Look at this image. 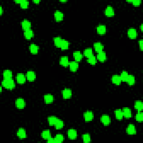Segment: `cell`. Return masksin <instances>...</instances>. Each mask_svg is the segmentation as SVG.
<instances>
[{"mask_svg": "<svg viewBox=\"0 0 143 143\" xmlns=\"http://www.w3.org/2000/svg\"><path fill=\"white\" fill-rule=\"evenodd\" d=\"M20 5L21 8H23V9H26V8L28 7L29 2L28 1H25V0H22V1H21V2Z\"/></svg>", "mask_w": 143, "mask_h": 143, "instance_id": "ab89813d", "label": "cell"}, {"mask_svg": "<svg viewBox=\"0 0 143 143\" xmlns=\"http://www.w3.org/2000/svg\"><path fill=\"white\" fill-rule=\"evenodd\" d=\"M140 28H141V31H143V25H141V26H140Z\"/></svg>", "mask_w": 143, "mask_h": 143, "instance_id": "7dc6e473", "label": "cell"}, {"mask_svg": "<svg viewBox=\"0 0 143 143\" xmlns=\"http://www.w3.org/2000/svg\"><path fill=\"white\" fill-rule=\"evenodd\" d=\"M33 2H34L35 3H37H37H40V1H34Z\"/></svg>", "mask_w": 143, "mask_h": 143, "instance_id": "bcb514c9", "label": "cell"}, {"mask_svg": "<svg viewBox=\"0 0 143 143\" xmlns=\"http://www.w3.org/2000/svg\"><path fill=\"white\" fill-rule=\"evenodd\" d=\"M82 139L84 143H89L91 142V136L88 134H85L82 135Z\"/></svg>", "mask_w": 143, "mask_h": 143, "instance_id": "74e56055", "label": "cell"}, {"mask_svg": "<svg viewBox=\"0 0 143 143\" xmlns=\"http://www.w3.org/2000/svg\"><path fill=\"white\" fill-rule=\"evenodd\" d=\"M73 57L75 59L76 61H80L82 59V54L79 51H76L73 53Z\"/></svg>", "mask_w": 143, "mask_h": 143, "instance_id": "d4e9b609", "label": "cell"}, {"mask_svg": "<svg viewBox=\"0 0 143 143\" xmlns=\"http://www.w3.org/2000/svg\"><path fill=\"white\" fill-rule=\"evenodd\" d=\"M129 74H128V73L126 71H123L122 73H121L120 76V78H121V80L123 82H126L128 76H129Z\"/></svg>", "mask_w": 143, "mask_h": 143, "instance_id": "d590c367", "label": "cell"}, {"mask_svg": "<svg viewBox=\"0 0 143 143\" xmlns=\"http://www.w3.org/2000/svg\"><path fill=\"white\" fill-rule=\"evenodd\" d=\"M115 114L117 119H118V120H122L123 117V112L122 110H116L115 111Z\"/></svg>", "mask_w": 143, "mask_h": 143, "instance_id": "4dcf8cb0", "label": "cell"}, {"mask_svg": "<svg viewBox=\"0 0 143 143\" xmlns=\"http://www.w3.org/2000/svg\"><path fill=\"white\" fill-rule=\"evenodd\" d=\"M135 108L139 112L142 111L143 109V102L140 101H137L135 103Z\"/></svg>", "mask_w": 143, "mask_h": 143, "instance_id": "83f0119b", "label": "cell"}, {"mask_svg": "<svg viewBox=\"0 0 143 143\" xmlns=\"http://www.w3.org/2000/svg\"><path fill=\"white\" fill-rule=\"evenodd\" d=\"M101 121L102 123L105 126L108 125L111 123L110 117L109 116H108V115H102L101 117Z\"/></svg>", "mask_w": 143, "mask_h": 143, "instance_id": "3957f363", "label": "cell"}, {"mask_svg": "<svg viewBox=\"0 0 143 143\" xmlns=\"http://www.w3.org/2000/svg\"><path fill=\"white\" fill-rule=\"evenodd\" d=\"M63 39L60 37H56L54 39V45L58 48H61V42H62Z\"/></svg>", "mask_w": 143, "mask_h": 143, "instance_id": "f546056e", "label": "cell"}, {"mask_svg": "<svg viewBox=\"0 0 143 143\" xmlns=\"http://www.w3.org/2000/svg\"><path fill=\"white\" fill-rule=\"evenodd\" d=\"M41 136L44 139L48 140L49 138H50L51 137V133L49 130H45V131H42L41 133Z\"/></svg>", "mask_w": 143, "mask_h": 143, "instance_id": "1f68e13d", "label": "cell"}, {"mask_svg": "<svg viewBox=\"0 0 143 143\" xmlns=\"http://www.w3.org/2000/svg\"><path fill=\"white\" fill-rule=\"evenodd\" d=\"M130 86H133L135 83V77L133 75H129L126 81Z\"/></svg>", "mask_w": 143, "mask_h": 143, "instance_id": "484cf974", "label": "cell"}, {"mask_svg": "<svg viewBox=\"0 0 143 143\" xmlns=\"http://www.w3.org/2000/svg\"><path fill=\"white\" fill-rule=\"evenodd\" d=\"M21 26H22V29L24 30L25 31L27 30L30 29L31 24V22L27 20H24L22 21L21 22Z\"/></svg>", "mask_w": 143, "mask_h": 143, "instance_id": "8992f818", "label": "cell"}, {"mask_svg": "<svg viewBox=\"0 0 143 143\" xmlns=\"http://www.w3.org/2000/svg\"><path fill=\"white\" fill-rule=\"evenodd\" d=\"M142 1L140 0H134V1H133L132 2V3L133 4L134 6H139L140 5Z\"/></svg>", "mask_w": 143, "mask_h": 143, "instance_id": "b9f144b4", "label": "cell"}, {"mask_svg": "<svg viewBox=\"0 0 143 143\" xmlns=\"http://www.w3.org/2000/svg\"><path fill=\"white\" fill-rule=\"evenodd\" d=\"M123 112V116L125 117L126 118H130L132 116V112L130 109L128 108H125L122 110Z\"/></svg>", "mask_w": 143, "mask_h": 143, "instance_id": "cb8c5ba5", "label": "cell"}, {"mask_svg": "<svg viewBox=\"0 0 143 143\" xmlns=\"http://www.w3.org/2000/svg\"><path fill=\"white\" fill-rule=\"evenodd\" d=\"M48 143H55V139L50 137V138H49L48 139Z\"/></svg>", "mask_w": 143, "mask_h": 143, "instance_id": "7bdbcfd3", "label": "cell"}, {"mask_svg": "<svg viewBox=\"0 0 143 143\" xmlns=\"http://www.w3.org/2000/svg\"><path fill=\"white\" fill-rule=\"evenodd\" d=\"M63 97L64 99H68L72 96V91L70 89L65 88L62 91Z\"/></svg>", "mask_w": 143, "mask_h": 143, "instance_id": "7c38bea8", "label": "cell"}, {"mask_svg": "<svg viewBox=\"0 0 143 143\" xmlns=\"http://www.w3.org/2000/svg\"><path fill=\"white\" fill-rule=\"evenodd\" d=\"M24 37L27 40L31 39L34 37V33L31 29L24 31Z\"/></svg>", "mask_w": 143, "mask_h": 143, "instance_id": "44dd1931", "label": "cell"}, {"mask_svg": "<svg viewBox=\"0 0 143 143\" xmlns=\"http://www.w3.org/2000/svg\"><path fill=\"white\" fill-rule=\"evenodd\" d=\"M97 31L100 35H103L106 32V27L104 25H100L97 27Z\"/></svg>", "mask_w": 143, "mask_h": 143, "instance_id": "ffe728a7", "label": "cell"}, {"mask_svg": "<svg viewBox=\"0 0 143 143\" xmlns=\"http://www.w3.org/2000/svg\"><path fill=\"white\" fill-rule=\"evenodd\" d=\"M87 61H88V63L91 65H95L97 63L96 58L95 56H93V55H92L91 57L88 58Z\"/></svg>", "mask_w": 143, "mask_h": 143, "instance_id": "836d02e7", "label": "cell"}, {"mask_svg": "<svg viewBox=\"0 0 143 143\" xmlns=\"http://www.w3.org/2000/svg\"><path fill=\"white\" fill-rule=\"evenodd\" d=\"M136 120L138 122H142L143 120V114L142 112H139L136 115Z\"/></svg>", "mask_w": 143, "mask_h": 143, "instance_id": "60d3db41", "label": "cell"}, {"mask_svg": "<svg viewBox=\"0 0 143 143\" xmlns=\"http://www.w3.org/2000/svg\"><path fill=\"white\" fill-rule=\"evenodd\" d=\"M111 81H112V82L116 85L120 84L121 82H122V81H121V80L120 76L118 75L113 76L112 77Z\"/></svg>", "mask_w": 143, "mask_h": 143, "instance_id": "e0dca14e", "label": "cell"}, {"mask_svg": "<svg viewBox=\"0 0 143 143\" xmlns=\"http://www.w3.org/2000/svg\"><path fill=\"white\" fill-rule=\"evenodd\" d=\"M3 76L4 79H11L12 77V73L10 70H5L3 71Z\"/></svg>", "mask_w": 143, "mask_h": 143, "instance_id": "4316f807", "label": "cell"}, {"mask_svg": "<svg viewBox=\"0 0 143 143\" xmlns=\"http://www.w3.org/2000/svg\"><path fill=\"white\" fill-rule=\"evenodd\" d=\"M58 120V119L57 117H55V116L49 117L48 119L49 124L51 126L55 125V124L56 123Z\"/></svg>", "mask_w": 143, "mask_h": 143, "instance_id": "f1b7e54d", "label": "cell"}, {"mask_svg": "<svg viewBox=\"0 0 143 143\" xmlns=\"http://www.w3.org/2000/svg\"><path fill=\"white\" fill-rule=\"evenodd\" d=\"M29 49L32 54H37L39 51V46L36 44H31L29 46Z\"/></svg>", "mask_w": 143, "mask_h": 143, "instance_id": "d6986e66", "label": "cell"}, {"mask_svg": "<svg viewBox=\"0 0 143 143\" xmlns=\"http://www.w3.org/2000/svg\"><path fill=\"white\" fill-rule=\"evenodd\" d=\"M70 70L72 72H76L79 67L78 63L77 61H71L69 64Z\"/></svg>", "mask_w": 143, "mask_h": 143, "instance_id": "ac0fdd59", "label": "cell"}, {"mask_svg": "<svg viewBox=\"0 0 143 143\" xmlns=\"http://www.w3.org/2000/svg\"><path fill=\"white\" fill-rule=\"evenodd\" d=\"M54 139L55 143H61L64 140V136L61 134H57Z\"/></svg>", "mask_w": 143, "mask_h": 143, "instance_id": "f35d334b", "label": "cell"}, {"mask_svg": "<svg viewBox=\"0 0 143 143\" xmlns=\"http://www.w3.org/2000/svg\"><path fill=\"white\" fill-rule=\"evenodd\" d=\"M2 12H3V10H2V7H0V15H2Z\"/></svg>", "mask_w": 143, "mask_h": 143, "instance_id": "f6af8a7d", "label": "cell"}, {"mask_svg": "<svg viewBox=\"0 0 143 143\" xmlns=\"http://www.w3.org/2000/svg\"><path fill=\"white\" fill-rule=\"evenodd\" d=\"M106 16L108 17H112L114 15L115 12L113 8L111 6H107L105 9V11H104Z\"/></svg>", "mask_w": 143, "mask_h": 143, "instance_id": "8fae6325", "label": "cell"}, {"mask_svg": "<svg viewBox=\"0 0 143 143\" xmlns=\"http://www.w3.org/2000/svg\"><path fill=\"white\" fill-rule=\"evenodd\" d=\"M54 126H55V128H56V129H61L64 126L63 121L62 120H59V119H58Z\"/></svg>", "mask_w": 143, "mask_h": 143, "instance_id": "8d00e7d4", "label": "cell"}, {"mask_svg": "<svg viewBox=\"0 0 143 143\" xmlns=\"http://www.w3.org/2000/svg\"><path fill=\"white\" fill-rule=\"evenodd\" d=\"M59 63H60V64L61 65L63 66V67H67V66L69 65V64L68 58L66 56L61 57Z\"/></svg>", "mask_w": 143, "mask_h": 143, "instance_id": "4fadbf2b", "label": "cell"}, {"mask_svg": "<svg viewBox=\"0 0 143 143\" xmlns=\"http://www.w3.org/2000/svg\"><path fill=\"white\" fill-rule=\"evenodd\" d=\"M17 82L19 84H23L26 82V77L24 76V74L22 73H19L16 76Z\"/></svg>", "mask_w": 143, "mask_h": 143, "instance_id": "52a82bcc", "label": "cell"}, {"mask_svg": "<svg viewBox=\"0 0 143 143\" xmlns=\"http://www.w3.org/2000/svg\"><path fill=\"white\" fill-rule=\"evenodd\" d=\"M84 120L87 122H89L92 120L93 119V114L91 111H87L84 114Z\"/></svg>", "mask_w": 143, "mask_h": 143, "instance_id": "30bf717a", "label": "cell"}, {"mask_svg": "<svg viewBox=\"0 0 143 143\" xmlns=\"http://www.w3.org/2000/svg\"><path fill=\"white\" fill-rule=\"evenodd\" d=\"M16 106L19 109H23L25 106V102L23 99H18L16 100Z\"/></svg>", "mask_w": 143, "mask_h": 143, "instance_id": "7a4b0ae2", "label": "cell"}, {"mask_svg": "<svg viewBox=\"0 0 143 143\" xmlns=\"http://www.w3.org/2000/svg\"><path fill=\"white\" fill-rule=\"evenodd\" d=\"M54 18L57 21H61L63 20L64 15L60 11H56L54 13Z\"/></svg>", "mask_w": 143, "mask_h": 143, "instance_id": "5bb4252c", "label": "cell"}, {"mask_svg": "<svg viewBox=\"0 0 143 143\" xmlns=\"http://www.w3.org/2000/svg\"><path fill=\"white\" fill-rule=\"evenodd\" d=\"M2 85L5 88L8 89H12L15 87V83L12 79H4L2 82Z\"/></svg>", "mask_w": 143, "mask_h": 143, "instance_id": "6da1fadb", "label": "cell"}, {"mask_svg": "<svg viewBox=\"0 0 143 143\" xmlns=\"http://www.w3.org/2000/svg\"><path fill=\"white\" fill-rule=\"evenodd\" d=\"M68 136L70 139H75L77 136V133L74 129H69L68 131Z\"/></svg>", "mask_w": 143, "mask_h": 143, "instance_id": "ba28073f", "label": "cell"}, {"mask_svg": "<svg viewBox=\"0 0 143 143\" xmlns=\"http://www.w3.org/2000/svg\"><path fill=\"white\" fill-rule=\"evenodd\" d=\"M44 101L47 104L52 103L54 101V97L50 94H48L44 96Z\"/></svg>", "mask_w": 143, "mask_h": 143, "instance_id": "7402d4cb", "label": "cell"}, {"mask_svg": "<svg viewBox=\"0 0 143 143\" xmlns=\"http://www.w3.org/2000/svg\"><path fill=\"white\" fill-rule=\"evenodd\" d=\"M17 135H18V137L21 139L26 138V131H25V129H22V128H20V129H19L18 133H17Z\"/></svg>", "mask_w": 143, "mask_h": 143, "instance_id": "2e32d148", "label": "cell"}, {"mask_svg": "<svg viewBox=\"0 0 143 143\" xmlns=\"http://www.w3.org/2000/svg\"><path fill=\"white\" fill-rule=\"evenodd\" d=\"M69 43L67 40H64L63 39L62 42H61V48L62 50H67L69 48Z\"/></svg>", "mask_w": 143, "mask_h": 143, "instance_id": "d6a6232c", "label": "cell"}, {"mask_svg": "<svg viewBox=\"0 0 143 143\" xmlns=\"http://www.w3.org/2000/svg\"><path fill=\"white\" fill-rule=\"evenodd\" d=\"M126 132L129 135H134L136 133V130L135 126L133 124H130L128 125L126 129Z\"/></svg>", "mask_w": 143, "mask_h": 143, "instance_id": "5b68a950", "label": "cell"}, {"mask_svg": "<svg viewBox=\"0 0 143 143\" xmlns=\"http://www.w3.org/2000/svg\"><path fill=\"white\" fill-rule=\"evenodd\" d=\"M94 48L96 52L99 53L103 51V45L100 42H97L94 44Z\"/></svg>", "mask_w": 143, "mask_h": 143, "instance_id": "9a60e30c", "label": "cell"}, {"mask_svg": "<svg viewBox=\"0 0 143 143\" xmlns=\"http://www.w3.org/2000/svg\"><path fill=\"white\" fill-rule=\"evenodd\" d=\"M61 2H67V1H61Z\"/></svg>", "mask_w": 143, "mask_h": 143, "instance_id": "c3c4849f", "label": "cell"}, {"mask_svg": "<svg viewBox=\"0 0 143 143\" xmlns=\"http://www.w3.org/2000/svg\"><path fill=\"white\" fill-rule=\"evenodd\" d=\"M97 59L99 61H101V62H104V61L106 60V54L104 52H102L99 53L97 54Z\"/></svg>", "mask_w": 143, "mask_h": 143, "instance_id": "603a6c76", "label": "cell"}, {"mask_svg": "<svg viewBox=\"0 0 143 143\" xmlns=\"http://www.w3.org/2000/svg\"><path fill=\"white\" fill-rule=\"evenodd\" d=\"M84 55L87 58H89L93 55V50L91 48H87L84 51Z\"/></svg>", "mask_w": 143, "mask_h": 143, "instance_id": "e575fe53", "label": "cell"}, {"mask_svg": "<svg viewBox=\"0 0 143 143\" xmlns=\"http://www.w3.org/2000/svg\"><path fill=\"white\" fill-rule=\"evenodd\" d=\"M26 78L27 80L30 82H33L36 78V75L35 73L32 70H29L26 73Z\"/></svg>", "mask_w": 143, "mask_h": 143, "instance_id": "9c48e42d", "label": "cell"}, {"mask_svg": "<svg viewBox=\"0 0 143 143\" xmlns=\"http://www.w3.org/2000/svg\"><path fill=\"white\" fill-rule=\"evenodd\" d=\"M127 35L128 37L130 38H131V39H135V38L137 37V31H136V29L131 28L129 29V30H128Z\"/></svg>", "mask_w": 143, "mask_h": 143, "instance_id": "277c9868", "label": "cell"}, {"mask_svg": "<svg viewBox=\"0 0 143 143\" xmlns=\"http://www.w3.org/2000/svg\"><path fill=\"white\" fill-rule=\"evenodd\" d=\"M139 46H140V50H143V40H140V41H139Z\"/></svg>", "mask_w": 143, "mask_h": 143, "instance_id": "ee69618b", "label": "cell"}]
</instances>
